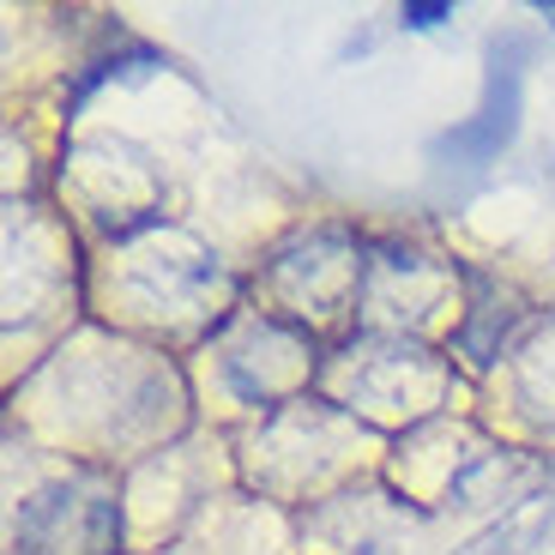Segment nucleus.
Masks as SVG:
<instances>
[{"label": "nucleus", "instance_id": "1", "mask_svg": "<svg viewBox=\"0 0 555 555\" xmlns=\"http://www.w3.org/2000/svg\"><path fill=\"white\" fill-rule=\"evenodd\" d=\"M514 115H519V79H514V73H495L483 115H477L472 127H459V133L447 139V152H459V157H495L501 145L514 139Z\"/></svg>", "mask_w": 555, "mask_h": 555}, {"label": "nucleus", "instance_id": "2", "mask_svg": "<svg viewBox=\"0 0 555 555\" xmlns=\"http://www.w3.org/2000/svg\"><path fill=\"white\" fill-rule=\"evenodd\" d=\"M404 18L429 30V25H441V18H447V7H404Z\"/></svg>", "mask_w": 555, "mask_h": 555}, {"label": "nucleus", "instance_id": "3", "mask_svg": "<svg viewBox=\"0 0 555 555\" xmlns=\"http://www.w3.org/2000/svg\"><path fill=\"white\" fill-rule=\"evenodd\" d=\"M543 18H550V25H555V7H543Z\"/></svg>", "mask_w": 555, "mask_h": 555}]
</instances>
